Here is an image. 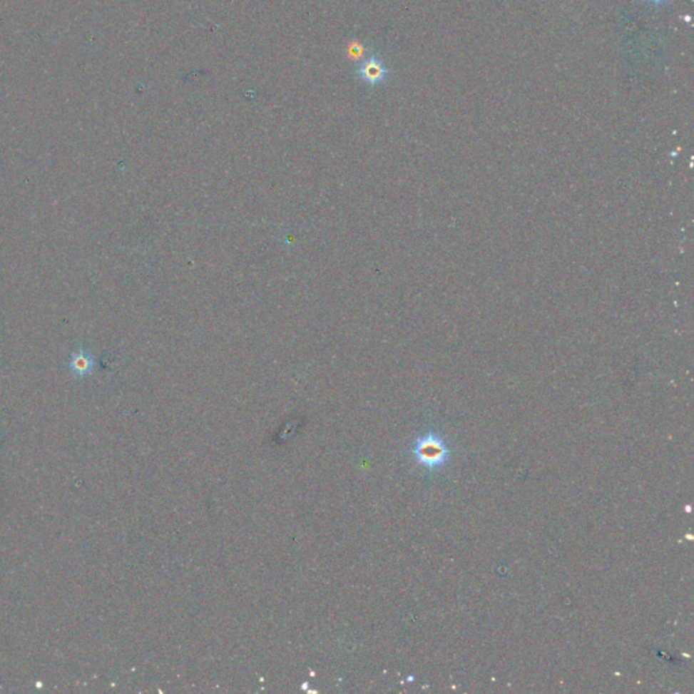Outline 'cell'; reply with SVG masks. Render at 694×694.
Here are the masks:
<instances>
[{"label": "cell", "mask_w": 694, "mask_h": 694, "mask_svg": "<svg viewBox=\"0 0 694 694\" xmlns=\"http://www.w3.org/2000/svg\"><path fill=\"white\" fill-rule=\"evenodd\" d=\"M359 75L364 81H367L370 84H379L385 79L387 68L384 67V64L380 60H377L376 57H372L361 66Z\"/></svg>", "instance_id": "3"}, {"label": "cell", "mask_w": 694, "mask_h": 694, "mask_svg": "<svg viewBox=\"0 0 694 694\" xmlns=\"http://www.w3.org/2000/svg\"><path fill=\"white\" fill-rule=\"evenodd\" d=\"M650 1H653V3H662V1H666V0H650Z\"/></svg>", "instance_id": "4"}, {"label": "cell", "mask_w": 694, "mask_h": 694, "mask_svg": "<svg viewBox=\"0 0 694 694\" xmlns=\"http://www.w3.org/2000/svg\"><path fill=\"white\" fill-rule=\"evenodd\" d=\"M414 453L419 463L424 465L426 468L433 469L445 463L448 449L438 437L429 434L417 442Z\"/></svg>", "instance_id": "1"}, {"label": "cell", "mask_w": 694, "mask_h": 694, "mask_svg": "<svg viewBox=\"0 0 694 694\" xmlns=\"http://www.w3.org/2000/svg\"><path fill=\"white\" fill-rule=\"evenodd\" d=\"M68 368L75 377L84 379L86 376L93 374L96 372V357L88 353L84 347H79L78 350L71 352Z\"/></svg>", "instance_id": "2"}]
</instances>
